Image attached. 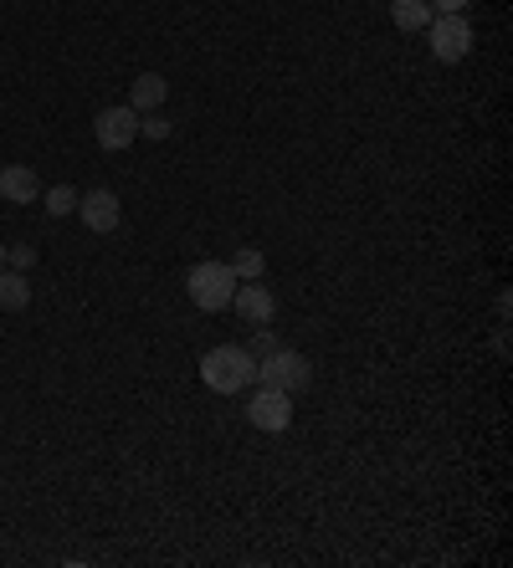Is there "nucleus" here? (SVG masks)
Wrapping results in <instances>:
<instances>
[{"instance_id": "1", "label": "nucleus", "mask_w": 513, "mask_h": 568, "mask_svg": "<svg viewBox=\"0 0 513 568\" xmlns=\"http://www.w3.org/2000/svg\"><path fill=\"white\" fill-rule=\"evenodd\" d=\"M201 384L211 394H241L256 384V358L237 343H216L201 354Z\"/></svg>"}, {"instance_id": "2", "label": "nucleus", "mask_w": 513, "mask_h": 568, "mask_svg": "<svg viewBox=\"0 0 513 568\" xmlns=\"http://www.w3.org/2000/svg\"><path fill=\"white\" fill-rule=\"evenodd\" d=\"M185 287H190V302L201 313H226L232 292H237V272H232V262H196L190 277H185Z\"/></svg>"}, {"instance_id": "3", "label": "nucleus", "mask_w": 513, "mask_h": 568, "mask_svg": "<svg viewBox=\"0 0 513 568\" xmlns=\"http://www.w3.org/2000/svg\"><path fill=\"white\" fill-rule=\"evenodd\" d=\"M256 384L267 390H283V394H298L313 384V364L298 349H273L267 358H256Z\"/></svg>"}, {"instance_id": "4", "label": "nucleus", "mask_w": 513, "mask_h": 568, "mask_svg": "<svg viewBox=\"0 0 513 568\" xmlns=\"http://www.w3.org/2000/svg\"><path fill=\"white\" fill-rule=\"evenodd\" d=\"M426 47L437 62H462V56L473 52V21L462 16H431L426 21Z\"/></svg>"}, {"instance_id": "5", "label": "nucleus", "mask_w": 513, "mask_h": 568, "mask_svg": "<svg viewBox=\"0 0 513 568\" xmlns=\"http://www.w3.org/2000/svg\"><path fill=\"white\" fill-rule=\"evenodd\" d=\"M92 139H98V149H109V154L128 149V143L139 139V113H134L128 103L103 108V113L92 118Z\"/></svg>"}, {"instance_id": "6", "label": "nucleus", "mask_w": 513, "mask_h": 568, "mask_svg": "<svg viewBox=\"0 0 513 568\" xmlns=\"http://www.w3.org/2000/svg\"><path fill=\"white\" fill-rule=\"evenodd\" d=\"M247 420H252L256 430H288L293 426V394L283 390H267V384H256V394L247 400Z\"/></svg>"}, {"instance_id": "7", "label": "nucleus", "mask_w": 513, "mask_h": 568, "mask_svg": "<svg viewBox=\"0 0 513 568\" xmlns=\"http://www.w3.org/2000/svg\"><path fill=\"white\" fill-rule=\"evenodd\" d=\"M77 215H83V226H88L92 236L118 231V220H124V211H118V195H113V190H88V195H77Z\"/></svg>"}, {"instance_id": "8", "label": "nucleus", "mask_w": 513, "mask_h": 568, "mask_svg": "<svg viewBox=\"0 0 513 568\" xmlns=\"http://www.w3.org/2000/svg\"><path fill=\"white\" fill-rule=\"evenodd\" d=\"M232 307H237V313L252 323V328H267V323L277 318V298H273V292H267L262 282L237 287V292H232Z\"/></svg>"}, {"instance_id": "9", "label": "nucleus", "mask_w": 513, "mask_h": 568, "mask_svg": "<svg viewBox=\"0 0 513 568\" xmlns=\"http://www.w3.org/2000/svg\"><path fill=\"white\" fill-rule=\"evenodd\" d=\"M0 195L11 200V205H32L41 200V179L32 164H0Z\"/></svg>"}, {"instance_id": "10", "label": "nucleus", "mask_w": 513, "mask_h": 568, "mask_svg": "<svg viewBox=\"0 0 513 568\" xmlns=\"http://www.w3.org/2000/svg\"><path fill=\"white\" fill-rule=\"evenodd\" d=\"M165 98H170V83L160 72H139L134 88H128V108H134V113H160Z\"/></svg>"}, {"instance_id": "11", "label": "nucleus", "mask_w": 513, "mask_h": 568, "mask_svg": "<svg viewBox=\"0 0 513 568\" xmlns=\"http://www.w3.org/2000/svg\"><path fill=\"white\" fill-rule=\"evenodd\" d=\"M437 16L426 0H390V21L401 26V31H426V21Z\"/></svg>"}, {"instance_id": "12", "label": "nucleus", "mask_w": 513, "mask_h": 568, "mask_svg": "<svg viewBox=\"0 0 513 568\" xmlns=\"http://www.w3.org/2000/svg\"><path fill=\"white\" fill-rule=\"evenodd\" d=\"M32 307V282L21 272H0V313H21Z\"/></svg>"}, {"instance_id": "13", "label": "nucleus", "mask_w": 513, "mask_h": 568, "mask_svg": "<svg viewBox=\"0 0 513 568\" xmlns=\"http://www.w3.org/2000/svg\"><path fill=\"white\" fill-rule=\"evenodd\" d=\"M232 272H237V282H262V272H267V256L256 247H241L232 256Z\"/></svg>"}, {"instance_id": "14", "label": "nucleus", "mask_w": 513, "mask_h": 568, "mask_svg": "<svg viewBox=\"0 0 513 568\" xmlns=\"http://www.w3.org/2000/svg\"><path fill=\"white\" fill-rule=\"evenodd\" d=\"M41 205H47V215H73L77 211V190L73 185H52V190H41Z\"/></svg>"}, {"instance_id": "15", "label": "nucleus", "mask_w": 513, "mask_h": 568, "mask_svg": "<svg viewBox=\"0 0 513 568\" xmlns=\"http://www.w3.org/2000/svg\"><path fill=\"white\" fill-rule=\"evenodd\" d=\"M139 134L145 139H170V118L165 113H139Z\"/></svg>"}, {"instance_id": "16", "label": "nucleus", "mask_w": 513, "mask_h": 568, "mask_svg": "<svg viewBox=\"0 0 513 568\" xmlns=\"http://www.w3.org/2000/svg\"><path fill=\"white\" fill-rule=\"evenodd\" d=\"M5 267H11V272L37 267V247H11V251H5Z\"/></svg>"}, {"instance_id": "17", "label": "nucleus", "mask_w": 513, "mask_h": 568, "mask_svg": "<svg viewBox=\"0 0 513 568\" xmlns=\"http://www.w3.org/2000/svg\"><path fill=\"white\" fill-rule=\"evenodd\" d=\"M273 349H277V338L267 333V328H256V338H252V349H247V354H252V358H267Z\"/></svg>"}, {"instance_id": "18", "label": "nucleus", "mask_w": 513, "mask_h": 568, "mask_svg": "<svg viewBox=\"0 0 513 568\" xmlns=\"http://www.w3.org/2000/svg\"><path fill=\"white\" fill-rule=\"evenodd\" d=\"M426 5H431L437 16H458V11H467L473 0H426Z\"/></svg>"}, {"instance_id": "19", "label": "nucleus", "mask_w": 513, "mask_h": 568, "mask_svg": "<svg viewBox=\"0 0 513 568\" xmlns=\"http://www.w3.org/2000/svg\"><path fill=\"white\" fill-rule=\"evenodd\" d=\"M0 267H5V241H0Z\"/></svg>"}]
</instances>
